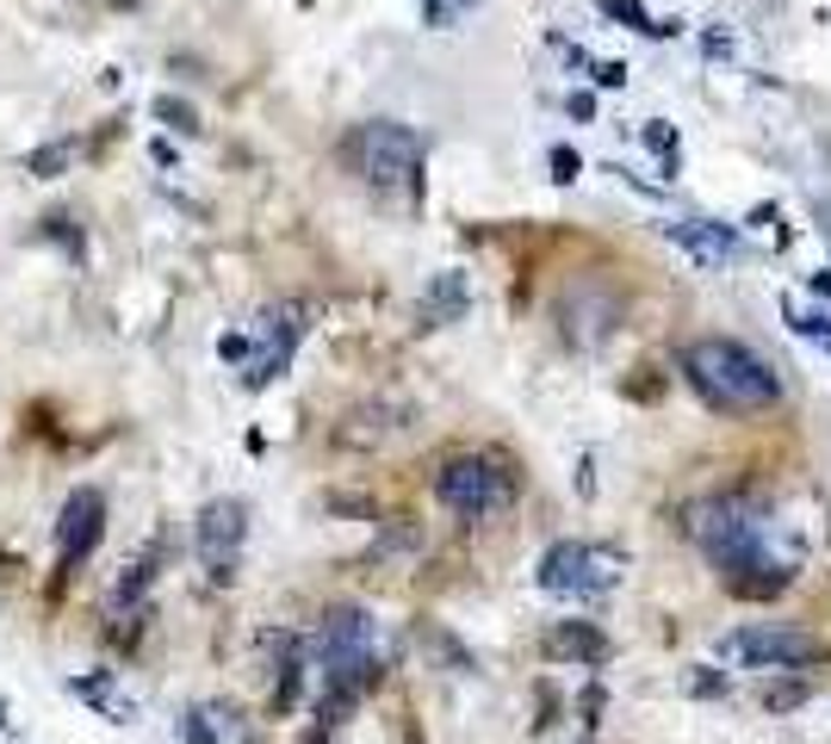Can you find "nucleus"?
<instances>
[{"label":"nucleus","instance_id":"24","mask_svg":"<svg viewBox=\"0 0 831 744\" xmlns=\"http://www.w3.org/2000/svg\"><path fill=\"white\" fill-rule=\"evenodd\" d=\"M645 143H652L657 155H670L677 150V131H670V125H645Z\"/></svg>","mask_w":831,"mask_h":744},{"label":"nucleus","instance_id":"30","mask_svg":"<svg viewBox=\"0 0 831 744\" xmlns=\"http://www.w3.org/2000/svg\"><path fill=\"white\" fill-rule=\"evenodd\" d=\"M0 725H7V707H0Z\"/></svg>","mask_w":831,"mask_h":744},{"label":"nucleus","instance_id":"16","mask_svg":"<svg viewBox=\"0 0 831 744\" xmlns=\"http://www.w3.org/2000/svg\"><path fill=\"white\" fill-rule=\"evenodd\" d=\"M602 20H620L627 32H639V38H677L682 32L677 20H652L645 7H633V0H602Z\"/></svg>","mask_w":831,"mask_h":744},{"label":"nucleus","instance_id":"23","mask_svg":"<svg viewBox=\"0 0 831 744\" xmlns=\"http://www.w3.org/2000/svg\"><path fill=\"white\" fill-rule=\"evenodd\" d=\"M546 162H553V180H578V168H583V155H578V150H565V143L546 155Z\"/></svg>","mask_w":831,"mask_h":744},{"label":"nucleus","instance_id":"7","mask_svg":"<svg viewBox=\"0 0 831 744\" xmlns=\"http://www.w3.org/2000/svg\"><path fill=\"white\" fill-rule=\"evenodd\" d=\"M615 558L596 553V546H583V540H559V546H546L541 558V590L553 595H608L615 590Z\"/></svg>","mask_w":831,"mask_h":744},{"label":"nucleus","instance_id":"22","mask_svg":"<svg viewBox=\"0 0 831 744\" xmlns=\"http://www.w3.org/2000/svg\"><path fill=\"white\" fill-rule=\"evenodd\" d=\"M583 69H590L596 87H620V81H627V62H590V57H583Z\"/></svg>","mask_w":831,"mask_h":744},{"label":"nucleus","instance_id":"26","mask_svg":"<svg viewBox=\"0 0 831 744\" xmlns=\"http://www.w3.org/2000/svg\"><path fill=\"white\" fill-rule=\"evenodd\" d=\"M423 7H428V20H435V25H447V13H453V7H465V0H423Z\"/></svg>","mask_w":831,"mask_h":744},{"label":"nucleus","instance_id":"20","mask_svg":"<svg viewBox=\"0 0 831 744\" xmlns=\"http://www.w3.org/2000/svg\"><path fill=\"white\" fill-rule=\"evenodd\" d=\"M180 739L187 744H217L224 739V725H212V707H193V713H180Z\"/></svg>","mask_w":831,"mask_h":744},{"label":"nucleus","instance_id":"12","mask_svg":"<svg viewBox=\"0 0 831 744\" xmlns=\"http://www.w3.org/2000/svg\"><path fill=\"white\" fill-rule=\"evenodd\" d=\"M81 695V701L94 707V713H106V720L112 725H131L136 720V701L131 695H124V688H118V676L112 670H94V676H75V683H69Z\"/></svg>","mask_w":831,"mask_h":744},{"label":"nucleus","instance_id":"2","mask_svg":"<svg viewBox=\"0 0 831 744\" xmlns=\"http://www.w3.org/2000/svg\"><path fill=\"white\" fill-rule=\"evenodd\" d=\"M689 540H696L701 553L714 558L720 571H733L738 558L763 553V534H770V509L745 491H720V496H701L689 503V516H682Z\"/></svg>","mask_w":831,"mask_h":744},{"label":"nucleus","instance_id":"28","mask_svg":"<svg viewBox=\"0 0 831 744\" xmlns=\"http://www.w3.org/2000/svg\"><path fill=\"white\" fill-rule=\"evenodd\" d=\"M720 688H726V676H708V670L696 676V695H720Z\"/></svg>","mask_w":831,"mask_h":744},{"label":"nucleus","instance_id":"10","mask_svg":"<svg viewBox=\"0 0 831 744\" xmlns=\"http://www.w3.org/2000/svg\"><path fill=\"white\" fill-rule=\"evenodd\" d=\"M794 583V571L782 565V558L770 553H751V558H738L733 571H726V590L745 595V602H757V595H782Z\"/></svg>","mask_w":831,"mask_h":744},{"label":"nucleus","instance_id":"6","mask_svg":"<svg viewBox=\"0 0 831 744\" xmlns=\"http://www.w3.org/2000/svg\"><path fill=\"white\" fill-rule=\"evenodd\" d=\"M305 305H268L261 317H254L249 329V361H242V385L249 391H261V385H273L280 373L292 366V354H298V342H305Z\"/></svg>","mask_w":831,"mask_h":744},{"label":"nucleus","instance_id":"15","mask_svg":"<svg viewBox=\"0 0 831 744\" xmlns=\"http://www.w3.org/2000/svg\"><path fill=\"white\" fill-rule=\"evenodd\" d=\"M150 583H155V558H131V565L118 571L112 595H106V609H112L118 621H150V614H143V595H150Z\"/></svg>","mask_w":831,"mask_h":744},{"label":"nucleus","instance_id":"21","mask_svg":"<svg viewBox=\"0 0 831 744\" xmlns=\"http://www.w3.org/2000/svg\"><path fill=\"white\" fill-rule=\"evenodd\" d=\"M782 317H788V329H794V335H819V342H831V317H819V310L782 305Z\"/></svg>","mask_w":831,"mask_h":744},{"label":"nucleus","instance_id":"4","mask_svg":"<svg viewBox=\"0 0 831 744\" xmlns=\"http://www.w3.org/2000/svg\"><path fill=\"white\" fill-rule=\"evenodd\" d=\"M435 496H441L447 516L484 521V516H497V509H509V503H515V472H509L503 459L453 453L441 472H435Z\"/></svg>","mask_w":831,"mask_h":744},{"label":"nucleus","instance_id":"14","mask_svg":"<svg viewBox=\"0 0 831 744\" xmlns=\"http://www.w3.org/2000/svg\"><path fill=\"white\" fill-rule=\"evenodd\" d=\"M546 651L553 658H571V664H602L608 658V639L590 621H559V627L546 633Z\"/></svg>","mask_w":831,"mask_h":744},{"label":"nucleus","instance_id":"27","mask_svg":"<svg viewBox=\"0 0 831 744\" xmlns=\"http://www.w3.org/2000/svg\"><path fill=\"white\" fill-rule=\"evenodd\" d=\"M571 118H596V99H590V94H571Z\"/></svg>","mask_w":831,"mask_h":744},{"label":"nucleus","instance_id":"11","mask_svg":"<svg viewBox=\"0 0 831 744\" xmlns=\"http://www.w3.org/2000/svg\"><path fill=\"white\" fill-rule=\"evenodd\" d=\"M664 236H677L696 261H738V236L720 224H701V217H677V224H664Z\"/></svg>","mask_w":831,"mask_h":744},{"label":"nucleus","instance_id":"25","mask_svg":"<svg viewBox=\"0 0 831 744\" xmlns=\"http://www.w3.org/2000/svg\"><path fill=\"white\" fill-rule=\"evenodd\" d=\"M217 354H224V361H249V335H224Z\"/></svg>","mask_w":831,"mask_h":744},{"label":"nucleus","instance_id":"9","mask_svg":"<svg viewBox=\"0 0 831 744\" xmlns=\"http://www.w3.org/2000/svg\"><path fill=\"white\" fill-rule=\"evenodd\" d=\"M733 651L745 658L751 670H800V664H812L819 658V639L812 633H782V627H745V633H733Z\"/></svg>","mask_w":831,"mask_h":744},{"label":"nucleus","instance_id":"1","mask_svg":"<svg viewBox=\"0 0 831 744\" xmlns=\"http://www.w3.org/2000/svg\"><path fill=\"white\" fill-rule=\"evenodd\" d=\"M682 379L701 391V403H714L726 416H757L782 398L775 366L733 335H701V342L682 347Z\"/></svg>","mask_w":831,"mask_h":744},{"label":"nucleus","instance_id":"5","mask_svg":"<svg viewBox=\"0 0 831 744\" xmlns=\"http://www.w3.org/2000/svg\"><path fill=\"white\" fill-rule=\"evenodd\" d=\"M242 540H249V503H236V496H212V503H199L193 553H199V565H205L212 583H230V577H236Z\"/></svg>","mask_w":831,"mask_h":744},{"label":"nucleus","instance_id":"17","mask_svg":"<svg viewBox=\"0 0 831 744\" xmlns=\"http://www.w3.org/2000/svg\"><path fill=\"white\" fill-rule=\"evenodd\" d=\"M150 113L162 118V125H168L175 137H199V106H187L180 94H162V99L150 106Z\"/></svg>","mask_w":831,"mask_h":744},{"label":"nucleus","instance_id":"29","mask_svg":"<svg viewBox=\"0 0 831 744\" xmlns=\"http://www.w3.org/2000/svg\"><path fill=\"white\" fill-rule=\"evenodd\" d=\"M112 13H136V7H150V0H106Z\"/></svg>","mask_w":831,"mask_h":744},{"label":"nucleus","instance_id":"3","mask_svg":"<svg viewBox=\"0 0 831 744\" xmlns=\"http://www.w3.org/2000/svg\"><path fill=\"white\" fill-rule=\"evenodd\" d=\"M342 168L379 192L416 187V174H423V137L409 131V125H397V118H367V125H354L342 137Z\"/></svg>","mask_w":831,"mask_h":744},{"label":"nucleus","instance_id":"8","mask_svg":"<svg viewBox=\"0 0 831 744\" xmlns=\"http://www.w3.org/2000/svg\"><path fill=\"white\" fill-rule=\"evenodd\" d=\"M106 534V496L94 484H75V491L62 496V516H57V565L62 571H75L81 558L99 546Z\"/></svg>","mask_w":831,"mask_h":744},{"label":"nucleus","instance_id":"19","mask_svg":"<svg viewBox=\"0 0 831 744\" xmlns=\"http://www.w3.org/2000/svg\"><path fill=\"white\" fill-rule=\"evenodd\" d=\"M807 695H812L807 676H794V683H770V688H763V707H770V713H794Z\"/></svg>","mask_w":831,"mask_h":744},{"label":"nucleus","instance_id":"13","mask_svg":"<svg viewBox=\"0 0 831 744\" xmlns=\"http://www.w3.org/2000/svg\"><path fill=\"white\" fill-rule=\"evenodd\" d=\"M465 305H472L465 273H435L428 292H423V329H441V323H453V317H465Z\"/></svg>","mask_w":831,"mask_h":744},{"label":"nucleus","instance_id":"18","mask_svg":"<svg viewBox=\"0 0 831 744\" xmlns=\"http://www.w3.org/2000/svg\"><path fill=\"white\" fill-rule=\"evenodd\" d=\"M69 162H75V143L62 137V143H44V150L25 155V168L38 174V180H57V174H69Z\"/></svg>","mask_w":831,"mask_h":744}]
</instances>
